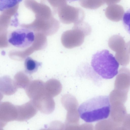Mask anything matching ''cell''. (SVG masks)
Here are the masks:
<instances>
[{
    "label": "cell",
    "mask_w": 130,
    "mask_h": 130,
    "mask_svg": "<svg viewBox=\"0 0 130 130\" xmlns=\"http://www.w3.org/2000/svg\"><path fill=\"white\" fill-rule=\"evenodd\" d=\"M130 86V70L125 67L120 69L115 82V89L128 91Z\"/></svg>",
    "instance_id": "cell-7"
},
{
    "label": "cell",
    "mask_w": 130,
    "mask_h": 130,
    "mask_svg": "<svg viewBox=\"0 0 130 130\" xmlns=\"http://www.w3.org/2000/svg\"><path fill=\"white\" fill-rule=\"evenodd\" d=\"M42 64V62L28 57L26 58L24 62L25 72L29 74H33L37 71Z\"/></svg>",
    "instance_id": "cell-9"
},
{
    "label": "cell",
    "mask_w": 130,
    "mask_h": 130,
    "mask_svg": "<svg viewBox=\"0 0 130 130\" xmlns=\"http://www.w3.org/2000/svg\"><path fill=\"white\" fill-rule=\"evenodd\" d=\"M119 63L109 51L103 50L93 55L91 66L94 70L102 78H112L118 73Z\"/></svg>",
    "instance_id": "cell-2"
},
{
    "label": "cell",
    "mask_w": 130,
    "mask_h": 130,
    "mask_svg": "<svg viewBox=\"0 0 130 130\" xmlns=\"http://www.w3.org/2000/svg\"><path fill=\"white\" fill-rule=\"evenodd\" d=\"M122 128H130V115H126L123 120Z\"/></svg>",
    "instance_id": "cell-13"
},
{
    "label": "cell",
    "mask_w": 130,
    "mask_h": 130,
    "mask_svg": "<svg viewBox=\"0 0 130 130\" xmlns=\"http://www.w3.org/2000/svg\"><path fill=\"white\" fill-rule=\"evenodd\" d=\"M123 18V24L124 28L130 34V8L125 12Z\"/></svg>",
    "instance_id": "cell-12"
},
{
    "label": "cell",
    "mask_w": 130,
    "mask_h": 130,
    "mask_svg": "<svg viewBox=\"0 0 130 130\" xmlns=\"http://www.w3.org/2000/svg\"><path fill=\"white\" fill-rule=\"evenodd\" d=\"M121 0H103L105 3L109 5L119 2Z\"/></svg>",
    "instance_id": "cell-14"
},
{
    "label": "cell",
    "mask_w": 130,
    "mask_h": 130,
    "mask_svg": "<svg viewBox=\"0 0 130 130\" xmlns=\"http://www.w3.org/2000/svg\"><path fill=\"white\" fill-rule=\"evenodd\" d=\"M79 3L83 7L90 9H97L105 4L103 0H79Z\"/></svg>",
    "instance_id": "cell-10"
},
{
    "label": "cell",
    "mask_w": 130,
    "mask_h": 130,
    "mask_svg": "<svg viewBox=\"0 0 130 130\" xmlns=\"http://www.w3.org/2000/svg\"><path fill=\"white\" fill-rule=\"evenodd\" d=\"M91 32L90 25L84 21L74 24L72 29L63 33L61 37V42L67 48L78 47L83 43L85 37L90 35Z\"/></svg>",
    "instance_id": "cell-3"
},
{
    "label": "cell",
    "mask_w": 130,
    "mask_h": 130,
    "mask_svg": "<svg viewBox=\"0 0 130 130\" xmlns=\"http://www.w3.org/2000/svg\"><path fill=\"white\" fill-rule=\"evenodd\" d=\"M124 10L121 5L116 4L109 5L105 10L106 17L109 20L114 22L121 20L124 15Z\"/></svg>",
    "instance_id": "cell-8"
},
{
    "label": "cell",
    "mask_w": 130,
    "mask_h": 130,
    "mask_svg": "<svg viewBox=\"0 0 130 130\" xmlns=\"http://www.w3.org/2000/svg\"><path fill=\"white\" fill-rule=\"evenodd\" d=\"M109 47L116 52L115 57L120 65L126 66L130 61V54L123 38L118 35H114L109 39Z\"/></svg>",
    "instance_id": "cell-5"
},
{
    "label": "cell",
    "mask_w": 130,
    "mask_h": 130,
    "mask_svg": "<svg viewBox=\"0 0 130 130\" xmlns=\"http://www.w3.org/2000/svg\"><path fill=\"white\" fill-rule=\"evenodd\" d=\"M60 20L63 24L77 23L83 21L85 17L84 11L80 8L66 4L58 9Z\"/></svg>",
    "instance_id": "cell-6"
},
{
    "label": "cell",
    "mask_w": 130,
    "mask_h": 130,
    "mask_svg": "<svg viewBox=\"0 0 130 130\" xmlns=\"http://www.w3.org/2000/svg\"><path fill=\"white\" fill-rule=\"evenodd\" d=\"M126 46L128 51L130 54V41L126 43Z\"/></svg>",
    "instance_id": "cell-15"
},
{
    "label": "cell",
    "mask_w": 130,
    "mask_h": 130,
    "mask_svg": "<svg viewBox=\"0 0 130 130\" xmlns=\"http://www.w3.org/2000/svg\"><path fill=\"white\" fill-rule=\"evenodd\" d=\"M35 36L31 30L25 28L15 29L8 34L7 41L10 45L19 48L25 49L31 45L34 42Z\"/></svg>",
    "instance_id": "cell-4"
},
{
    "label": "cell",
    "mask_w": 130,
    "mask_h": 130,
    "mask_svg": "<svg viewBox=\"0 0 130 130\" xmlns=\"http://www.w3.org/2000/svg\"><path fill=\"white\" fill-rule=\"evenodd\" d=\"M67 1L68 2L70 3L71 2H73L75 1H76L78 0H67Z\"/></svg>",
    "instance_id": "cell-16"
},
{
    "label": "cell",
    "mask_w": 130,
    "mask_h": 130,
    "mask_svg": "<svg viewBox=\"0 0 130 130\" xmlns=\"http://www.w3.org/2000/svg\"><path fill=\"white\" fill-rule=\"evenodd\" d=\"M22 0H0V10L2 11L15 6Z\"/></svg>",
    "instance_id": "cell-11"
},
{
    "label": "cell",
    "mask_w": 130,
    "mask_h": 130,
    "mask_svg": "<svg viewBox=\"0 0 130 130\" xmlns=\"http://www.w3.org/2000/svg\"><path fill=\"white\" fill-rule=\"evenodd\" d=\"M110 109L109 96L100 95L82 103L79 106L78 111L82 119L86 122L91 123L107 118Z\"/></svg>",
    "instance_id": "cell-1"
}]
</instances>
